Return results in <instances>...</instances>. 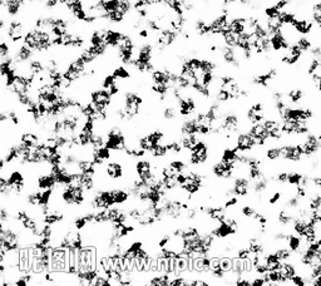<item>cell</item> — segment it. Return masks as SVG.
<instances>
[{"label":"cell","instance_id":"cell-1","mask_svg":"<svg viewBox=\"0 0 321 286\" xmlns=\"http://www.w3.org/2000/svg\"><path fill=\"white\" fill-rule=\"evenodd\" d=\"M301 147L302 151H304V156L306 160H310V158L315 157L316 155H319V150H320V139L317 137V134L315 132H310L309 134L304 136L301 138Z\"/></svg>","mask_w":321,"mask_h":286},{"label":"cell","instance_id":"cell-2","mask_svg":"<svg viewBox=\"0 0 321 286\" xmlns=\"http://www.w3.org/2000/svg\"><path fill=\"white\" fill-rule=\"evenodd\" d=\"M69 266V250L63 248H53L52 250V270L68 271Z\"/></svg>","mask_w":321,"mask_h":286},{"label":"cell","instance_id":"cell-3","mask_svg":"<svg viewBox=\"0 0 321 286\" xmlns=\"http://www.w3.org/2000/svg\"><path fill=\"white\" fill-rule=\"evenodd\" d=\"M292 27L299 35L312 36L316 33V25L310 17H297V19L292 23Z\"/></svg>","mask_w":321,"mask_h":286},{"label":"cell","instance_id":"cell-4","mask_svg":"<svg viewBox=\"0 0 321 286\" xmlns=\"http://www.w3.org/2000/svg\"><path fill=\"white\" fill-rule=\"evenodd\" d=\"M104 172L107 177L112 181H119L126 176V166L123 162H118V161H108L104 165Z\"/></svg>","mask_w":321,"mask_h":286},{"label":"cell","instance_id":"cell-5","mask_svg":"<svg viewBox=\"0 0 321 286\" xmlns=\"http://www.w3.org/2000/svg\"><path fill=\"white\" fill-rule=\"evenodd\" d=\"M270 43H271V49L275 54H281L285 51H288L289 46L291 45V43L288 40L285 34L283 33V30L278 33H273L270 35Z\"/></svg>","mask_w":321,"mask_h":286},{"label":"cell","instance_id":"cell-6","mask_svg":"<svg viewBox=\"0 0 321 286\" xmlns=\"http://www.w3.org/2000/svg\"><path fill=\"white\" fill-rule=\"evenodd\" d=\"M236 147L240 152H252L257 146L255 138L249 132H240L236 137Z\"/></svg>","mask_w":321,"mask_h":286},{"label":"cell","instance_id":"cell-7","mask_svg":"<svg viewBox=\"0 0 321 286\" xmlns=\"http://www.w3.org/2000/svg\"><path fill=\"white\" fill-rule=\"evenodd\" d=\"M237 231H239L237 228L232 227V226H230L228 223L223 221V222H218L210 232L212 233L217 240H225V239H228L231 237V236L236 235Z\"/></svg>","mask_w":321,"mask_h":286},{"label":"cell","instance_id":"cell-8","mask_svg":"<svg viewBox=\"0 0 321 286\" xmlns=\"http://www.w3.org/2000/svg\"><path fill=\"white\" fill-rule=\"evenodd\" d=\"M191 153L197 156L202 165H206L208 162V158H210V147H208V143L205 139H200L197 142V145L191 150Z\"/></svg>","mask_w":321,"mask_h":286},{"label":"cell","instance_id":"cell-9","mask_svg":"<svg viewBox=\"0 0 321 286\" xmlns=\"http://www.w3.org/2000/svg\"><path fill=\"white\" fill-rule=\"evenodd\" d=\"M306 245H307V244L305 243L304 239H302L301 236L296 235L295 232H290L289 233L288 241H286V246H288L290 250L292 251V254H294V255H299L300 252L304 250L305 246H306Z\"/></svg>","mask_w":321,"mask_h":286},{"label":"cell","instance_id":"cell-10","mask_svg":"<svg viewBox=\"0 0 321 286\" xmlns=\"http://www.w3.org/2000/svg\"><path fill=\"white\" fill-rule=\"evenodd\" d=\"M124 35H126V33L121 32V30H116V29H111V28H108L106 33L107 45L112 49H117L119 45H121L122 41H123Z\"/></svg>","mask_w":321,"mask_h":286},{"label":"cell","instance_id":"cell-11","mask_svg":"<svg viewBox=\"0 0 321 286\" xmlns=\"http://www.w3.org/2000/svg\"><path fill=\"white\" fill-rule=\"evenodd\" d=\"M57 178L52 172L41 173L36 177V187L39 189H54L57 187Z\"/></svg>","mask_w":321,"mask_h":286},{"label":"cell","instance_id":"cell-12","mask_svg":"<svg viewBox=\"0 0 321 286\" xmlns=\"http://www.w3.org/2000/svg\"><path fill=\"white\" fill-rule=\"evenodd\" d=\"M19 141L24 143V145H27L28 147L34 148L38 146L39 142H40V137H39V134H36L35 132L27 131V132H23V133H20Z\"/></svg>","mask_w":321,"mask_h":286},{"label":"cell","instance_id":"cell-13","mask_svg":"<svg viewBox=\"0 0 321 286\" xmlns=\"http://www.w3.org/2000/svg\"><path fill=\"white\" fill-rule=\"evenodd\" d=\"M8 182H9V184L12 187L14 186H18V184H25L27 182H25V175L23 171L20 170H12V172L9 173V176H8Z\"/></svg>","mask_w":321,"mask_h":286},{"label":"cell","instance_id":"cell-14","mask_svg":"<svg viewBox=\"0 0 321 286\" xmlns=\"http://www.w3.org/2000/svg\"><path fill=\"white\" fill-rule=\"evenodd\" d=\"M295 43L299 45V48L301 49L304 53H310V51H311L312 46H314L315 41H314V39L311 38V36L299 35V38L296 39V41H295Z\"/></svg>","mask_w":321,"mask_h":286},{"label":"cell","instance_id":"cell-15","mask_svg":"<svg viewBox=\"0 0 321 286\" xmlns=\"http://www.w3.org/2000/svg\"><path fill=\"white\" fill-rule=\"evenodd\" d=\"M304 175H305V172H302V171L296 170V168H292V170L289 171L288 184L289 186H292V187L300 186L302 182V178H304Z\"/></svg>","mask_w":321,"mask_h":286},{"label":"cell","instance_id":"cell-16","mask_svg":"<svg viewBox=\"0 0 321 286\" xmlns=\"http://www.w3.org/2000/svg\"><path fill=\"white\" fill-rule=\"evenodd\" d=\"M200 141V134H181V142L185 150L191 151Z\"/></svg>","mask_w":321,"mask_h":286},{"label":"cell","instance_id":"cell-17","mask_svg":"<svg viewBox=\"0 0 321 286\" xmlns=\"http://www.w3.org/2000/svg\"><path fill=\"white\" fill-rule=\"evenodd\" d=\"M113 75L117 78L118 80H121V82H124V80H128L130 77H132V74H130L129 69L127 68V66H118L116 67V68L113 69Z\"/></svg>","mask_w":321,"mask_h":286},{"label":"cell","instance_id":"cell-18","mask_svg":"<svg viewBox=\"0 0 321 286\" xmlns=\"http://www.w3.org/2000/svg\"><path fill=\"white\" fill-rule=\"evenodd\" d=\"M168 165L171 166V167L173 168L177 173L185 172V171H187V168H189V163H187L185 160H182L181 157L173 158V160L168 161Z\"/></svg>","mask_w":321,"mask_h":286},{"label":"cell","instance_id":"cell-19","mask_svg":"<svg viewBox=\"0 0 321 286\" xmlns=\"http://www.w3.org/2000/svg\"><path fill=\"white\" fill-rule=\"evenodd\" d=\"M281 14V10L276 7L275 4L271 5H266L265 9H263V17L265 18H279Z\"/></svg>","mask_w":321,"mask_h":286},{"label":"cell","instance_id":"cell-20","mask_svg":"<svg viewBox=\"0 0 321 286\" xmlns=\"http://www.w3.org/2000/svg\"><path fill=\"white\" fill-rule=\"evenodd\" d=\"M257 210L255 209L254 206H251V205H245V206L241 207V210H240V214L242 215V217L247 218V220H251V218H254V216L256 215Z\"/></svg>","mask_w":321,"mask_h":286},{"label":"cell","instance_id":"cell-21","mask_svg":"<svg viewBox=\"0 0 321 286\" xmlns=\"http://www.w3.org/2000/svg\"><path fill=\"white\" fill-rule=\"evenodd\" d=\"M88 225H89V223H88L87 218H85L84 215L77 216V217L74 218V221H73V227L77 228L78 231H83L84 228H87Z\"/></svg>","mask_w":321,"mask_h":286},{"label":"cell","instance_id":"cell-22","mask_svg":"<svg viewBox=\"0 0 321 286\" xmlns=\"http://www.w3.org/2000/svg\"><path fill=\"white\" fill-rule=\"evenodd\" d=\"M117 83H118V79H117V78L113 75V73H112V74L104 75L103 79H102V84L101 85L103 88H106V89H109V88H111L112 85L117 84Z\"/></svg>","mask_w":321,"mask_h":286},{"label":"cell","instance_id":"cell-23","mask_svg":"<svg viewBox=\"0 0 321 286\" xmlns=\"http://www.w3.org/2000/svg\"><path fill=\"white\" fill-rule=\"evenodd\" d=\"M283 196H284V192L283 191H279V189H275V191L271 194V196L268 197L267 202L268 205H271V206H275V205H278L279 202L283 200Z\"/></svg>","mask_w":321,"mask_h":286},{"label":"cell","instance_id":"cell-24","mask_svg":"<svg viewBox=\"0 0 321 286\" xmlns=\"http://www.w3.org/2000/svg\"><path fill=\"white\" fill-rule=\"evenodd\" d=\"M232 264H234V257L221 256V267H222L226 272L232 271Z\"/></svg>","mask_w":321,"mask_h":286},{"label":"cell","instance_id":"cell-25","mask_svg":"<svg viewBox=\"0 0 321 286\" xmlns=\"http://www.w3.org/2000/svg\"><path fill=\"white\" fill-rule=\"evenodd\" d=\"M237 205H239V197L231 196V197H228V199L225 200V204H223V206H225L226 210H230V209H232V207L237 206Z\"/></svg>","mask_w":321,"mask_h":286},{"label":"cell","instance_id":"cell-26","mask_svg":"<svg viewBox=\"0 0 321 286\" xmlns=\"http://www.w3.org/2000/svg\"><path fill=\"white\" fill-rule=\"evenodd\" d=\"M311 284L314 286H321V275L317 277H314V279H312Z\"/></svg>","mask_w":321,"mask_h":286},{"label":"cell","instance_id":"cell-27","mask_svg":"<svg viewBox=\"0 0 321 286\" xmlns=\"http://www.w3.org/2000/svg\"><path fill=\"white\" fill-rule=\"evenodd\" d=\"M319 153H320V156H321V143H320V150H319Z\"/></svg>","mask_w":321,"mask_h":286}]
</instances>
